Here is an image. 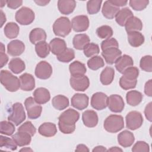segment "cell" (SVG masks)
<instances>
[{
	"label": "cell",
	"mask_w": 152,
	"mask_h": 152,
	"mask_svg": "<svg viewBox=\"0 0 152 152\" xmlns=\"http://www.w3.org/2000/svg\"><path fill=\"white\" fill-rule=\"evenodd\" d=\"M80 118L79 113L73 109H68L62 112L58 118L60 131L65 134L72 133L75 129V123Z\"/></svg>",
	"instance_id": "6da1fadb"
},
{
	"label": "cell",
	"mask_w": 152,
	"mask_h": 152,
	"mask_svg": "<svg viewBox=\"0 0 152 152\" xmlns=\"http://www.w3.org/2000/svg\"><path fill=\"white\" fill-rule=\"evenodd\" d=\"M0 81L4 87L9 91L14 92L20 88V79L8 70H1Z\"/></svg>",
	"instance_id": "7a4b0ae2"
},
{
	"label": "cell",
	"mask_w": 152,
	"mask_h": 152,
	"mask_svg": "<svg viewBox=\"0 0 152 152\" xmlns=\"http://www.w3.org/2000/svg\"><path fill=\"white\" fill-rule=\"evenodd\" d=\"M103 126L104 129L109 132H119L124 127V118L121 115H110L105 119Z\"/></svg>",
	"instance_id": "3957f363"
},
{
	"label": "cell",
	"mask_w": 152,
	"mask_h": 152,
	"mask_svg": "<svg viewBox=\"0 0 152 152\" xmlns=\"http://www.w3.org/2000/svg\"><path fill=\"white\" fill-rule=\"evenodd\" d=\"M72 29L69 19L66 17H61L55 20L53 24V31L56 36L64 37L68 35Z\"/></svg>",
	"instance_id": "277c9868"
},
{
	"label": "cell",
	"mask_w": 152,
	"mask_h": 152,
	"mask_svg": "<svg viewBox=\"0 0 152 152\" xmlns=\"http://www.w3.org/2000/svg\"><path fill=\"white\" fill-rule=\"evenodd\" d=\"M26 113L23 104L19 102L13 104L11 107L8 120L14 124L16 126H18L26 119Z\"/></svg>",
	"instance_id": "5b68a950"
},
{
	"label": "cell",
	"mask_w": 152,
	"mask_h": 152,
	"mask_svg": "<svg viewBox=\"0 0 152 152\" xmlns=\"http://www.w3.org/2000/svg\"><path fill=\"white\" fill-rule=\"evenodd\" d=\"M34 11L30 8L23 7L19 9L15 13V18L17 22L21 25H29L34 20Z\"/></svg>",
	"instance_id": "8992f818"
},
{
	"label": "cell",
	"mask_w": 152,
	"mask_h": 152,
	"mask_svg": "<svg viewBox=\"0 0 152 152\" xmlns=\"http://www.w3.org/2000/svg\"><path fill=\"white\" fill-rule=\"evenodd\" d=\"M24 106L27 112L28 118L29 119H36L40 116L42 107L40 104L35 101L33 97H27L24 101Z\"/></svg>",
	"instance_id": "52a82bcc"
},
{
	"label": "cell",
	"mask_w": 152,
	"mask_h": 152,
	"mask_svg": "<svg viewBox=\"0 0 152 152\" xmlns=\"http://www.w3.org/2000/svg\"><path fill=\"white\" fill-rule=\"evenodd\" d=\"M126 128L131 130H135L141 126L143 123V118L141 113L138 111L129 112L125 117Z\"/></svg>",
	"instance_id": "ba28073f"
},
{
	"label": "cell",
	"mask_w": 152,
	"mask_h": 152,
	"mask_svg": "<svg viewBox=\"0 0 152 152\" xmlns=\"http://www.w3.org/2000/svg\"><path fill=\"white\" fill-rule=\"evenodd\" d=\"M71 87L75 91H84L87 90L90 85L88 78L84 75L82 76L71 77L69 79Z\"/></svg>",
	"instance_id": "9c48e42d"
},
{
	"label": "cell",
	"mask_w": 152,
	"mask_h": 152,
	"mask_svg": "<svg viewBox=\"0 0 152 152\" xmlns=\"http://www.w3.org/2000/svg\"><path fill=\"white\" fill-rule=\"evenodd\" d=\"M52 71V67L50 64L46 61H42L37 64L34 73L38 78L46 80L50 78Z\"/></svg>",
	"instance_id": "30bf717a"
},
{
	"label": "cell",
	"mask_w": 152,
	"mask_h": 152,
	"mask_svg": "<svg viewBox=\"0 0 152 152\" xmlns=\"http://www.w3.org/2000/svg\"><path fill=\"white\" fill-rule=\"evenodd\" d=\"M107 96L102 92H97L91 98V106L98 110L104 109L107 106Z\"/></svg>",
	"instance_id": "8fae6325"
},
{
	"label": "cell",
	"mask_w": 152,
	"mask_h": 152,
	"mask_svg": "<svg viewBox=\"0 0 152 152\" xmlns=\"http://www.w3.org/2000/svg\"><path fill=\"white\" fill-rule=\"evenodd\" d=\"M72 28L76 32L86 31L89 27V20L87 15H80L74 17L71 21Z\"/></svg>",
	"instance_id": "7c38bea8"
},
{
	"label": "cell",
	"mask_w": 152,
	"mask_h": 152,
	"mask_svg": "<svg viewBox=\"0 0 152 152\" xmlns=\"http://www.w3.org/2000/svg\"><path fill=\"white\" fill-rule=\"evenodd\" d=\"M107 106L110 111L115 113L121 112L125 107L122 97L118 94H112L108 97Z\"/></svg>",
	"instance_id": "4fadbf2b"
},
{
	"label": "cell",
	"mask_w": 152,
	"mask_h": 152,
	"mask_svg": "<svg viewBox=\"0 0 152 152\" xmlns=\"http://www.w3.org/2000/svg\"><path fill=\"white\" fill-rule=\"evenodd\" d=\"M88 97L83 93H76L71 98L72 106L80 110L87 107L88 105Z\"/></svg>",
	"instance_id": "5bb4252c"
},
{
	"label": "cell",
	"mask_w": 152,
	"mask_h": 152,
	"mask_svg": "<svg viewBox=\"0 0 152 152\" xmlns=\"http://www.w3.org/2000/svg\"><path fill=\"white\" fill-rule=\"evenodd\" d=\"M25 50L24 43L19 40L11 41L7 45V52L12 56H18L21 55Z\"/></svg>",
	"instance_id": "9a60e30c"
},
{
	"label": "cell",
	"mask_w": 152,
	"mask_h": 152,
	"mask_svg": "<svg viewBox=\"0 0 152 152\" xmlns=\"http://www.w3.org/2000/svg\"><path fill=\"white\" fill-rule=\"evenodd\" d=\"M122 52L118 48H112L102 51V55L107 64L112 65L121 56Z\"/></svg>",
	"instance_id": "2e32d148"
},
{
	"label": "cell",
	"mask_w": 152,
	"mask_h": 152,
	"mask_svg": "<svg viewBox=\"0 0 152 152\" xmlns=\"http://www.w3.org/2000/svg\"><path fill=\"white\" fill-rule=\"evenodd\" d=\"M20 88L26 91H31L35 87V80L34 77L28 73H24L20 76Z\"/></svg>",
	"instance_id": "e0dca14e"
},
{
	"label": "cell",
	"mask_w": 152,
	"mask_h": 152,
	"mask_svg": "<svg viewBox=\"0 0 152 152\" xmlns=\"http://www.w3.org/2000/svg\"><path fill=\"white\" fill-rule=\"evenodd\" d=\"M82 120L86 126L93 128L98 124V116L95 111L93 110H87L83 113Z\"/></svg>",
	"instance_id": "ac0fdd59"
},
{
	"label": "cell",
	"mask_w": 152,
	"mask_h": 152,
	"mask_svg": "<svg viewBox=\"0 0 152 152\" xmlns=\"http://www.w3.org/2000/svg\"><path fill=\"white\" fill-rule=\"evenodd\" d=\"M135 141L133 133L128 130H124L118 135V141L119 145L123 147H129L131 146Z\"/></svg>",
	"instance_id": "d6986e66"
},
{
	"label": "cell",
	"mask_w": 152,
	"mask_h": 152,
	"mask_svg": "<svg viewBox=\"0 0 152 152\" xmlns=\"http://www.w3.org/2000/svg\"><path fill=\"white\" fill-rule=\"evenodd\" d=\"M115 68L117 71L122 74L124 71L130 66H132L134 65V61L132 58L128 55H124L121 56L116 62H115Z\"/></svg>",
	"instance_id": "ffe728a7"
},
{
	"label": "cell",
	"mask_w": 152,
	"mask_h": 152,
	"mask_svg": "<svg viewBox=\"0 0 152 152\" xmlns=\"http://www.w3.org/2000/svg\"><path fill=\"white\" fill-rule=\"evenodd\" d=\"M35 101L40 104H43L49 101L50 94L49 90L44 87H39L33 92Z\"/></svg>",
	"instance_id": "44dd1931"
},
{
	"label": "cell",
	"mask_w": 152,
	"mask_h": 152,
	"mask_svg": "<svg viewBox=\"0 0 152 152\" xmlns=\"http://www.w3.org/2000/svg\"><path fill=\"white\" fill-rule=\"evenodd\" d=\"M49 46L52 53L56 56L61 54L67 48L65 41L64 39L57 37L50 40Z\"/></svg>",
	"instance_id": "7402d4cb"
},
{
	"label": "cell",
	"mask_w": 152,
	"mask_h": 152,
	"mask_svg": "<svg viewBox=\"0 0 152 152\" xmlns=\"http://www.w3.org/2000/svg\"><path fill=\"white\" fill-rule=\"evenodd\" d=\"M76 7V1L74 0H59L58 8L61 13L64 15L71 14Z\"/></svg>",
	"instance_id": "603a6c76"
},
{
	"label": "cell",
	"mask_w": 152,
	"mask_h": 152,
	"mask_svg": "<svg viewBox=\"0 0 152 152\" xmlns=\"http://www.w3.org/2000/svg\"><path fill=\"white\" fill-rule=\"evenodd\" d=\"M119 10V7L113 5L109 1H106L103 4L102 12L105 18L111 20L115 17Z\"/></svg>",
	"instance_id": "cb8c5ba5"
},
{
	"label": "cell",
	"mask_w": 152,
	"mask_h": 152,
	"mask_svg": "<svg viewBox=\"0 0 152 152\" xmlns=\"http://www.w3.org/2000/svg\"><path fill=\"white\" fill-rule=\"evenodd\" d=\"M39 133L46 137H51L57 133L56 126L52 122H45L40 125L38 128Z\"/></svg>",
	"instance_id": "d4e9b609"
},
{
	"label": "cell",
	"mask_w": 152,
	"mask_h": 152,
	"mask_svg": "<svg viewBox=\"0 0 152 152\" xmlns=\"http://www.w3.org/2000/svg\"><path fill=\"white\" fill-rule=\"evenodd\" d=\"M124 26L127 33L131 31H139L142 28V23L139 18L133 16L126 21Z\"/></svg>",
	"instance_id": "484cf974"
},
{
	"label": "cell",
	"mask_w": 152,
	"mask_h": 152,
	"mask_svg": "<svg viewBox=\"0 0 152 152\" xmlns=\"http://www.w3.org/2000/svg\"><path fill=\"white\" fill-rule=\"evenodd\" d=\"M128 41L129 45L134 48L142 45L144 42V36L139 31H131L127 34Z\"/></svg>",
	"instance_id": "4316f807"
},
{
	"label": "cell",
	"mask_w": 152,
	"mask_h": 152,
	"mask_svg": "<svg viewBox=\"0 0 152 152\" xmlns=\"http://www.w3.org/2000/svg\"><path fill=\"white\" fill-rule=\"evenodd\" d=\"M69 70L72 77L84 75L87 71L85 65L78 61H74L70 64L69 66Z\"/></svg>",
	"instance_id": "83f0119b"
},
{
	"label": "cell",
	"mask_w": 152,
	"mask_h": 152,
	"mask_svg": "<svg viewBox=\"0 0 152 152\" xmlns=\"http://www.w3.org/2000/svg\"><path fill=\"white\" fill-rule=\"evenodd\" d=\"M12 138L17 145L23 147L30 144L31 140V136L27 132L18 131L14 135H12Z\"/></svg>",
	"instance_id": "f1b7e54d"
},
{
	"label": "cell",
	"mask_w": 152,
	"mask_h": 152,
	"mask_svg": "<svg viewBox=\"0 0 152 152\" xmlns=\"http://www.w3.org/2000/svg\"><path fill=\"white\" fill-rule=\"evenodd\" d=\"M47 37L45 31L41 28H33L30 33L29 40L32 44H37L39 42L45 41Z\"/></svg>",
	"instance_id": "f546056e"
},
{
	"label": "cell",
	"mask_w": 152,
	"mask_h": 152,
	"mask_svg": "<svg viewBox=\"0 0 152 152\" xmlns=\"http://www.w3.org/2000/svg\"><path fill=\"white\" fill-rule=\"evenodd\" d=\"M90 38L86 34H78L72 39L74 48L77 50H83L86 45L90 43Z\"/></svg>",
	"instance_id": "4dcf8cb0"
},
{
	"label": "cell",
	"mask_w": 152,
	"mask_h": 152,
	"mask_svg": "<svg viewBox=\"0 0 152 152\" xmlns=\"http://www.w3.org/2000/svg\"><path fill=\"white\" fill-rule=\"evenodd\" d=\"M115 70L113 68L106 66L100 75V80L103 85L107 86L111 84L114 79Z\"/></svg>",
	"instance_id": "1f68e13d"
},
{
	"label": "cell",
	"mask_w": 152,
	"mask_h": 152,
	"mask_svg": "<svg viewBox=\"0 0 152 152\" xmlns=\"http://www.w3.org/2000/svg\"><path fill=\"white\" fill-rule=\"evenodd\" d=\"M143 96L142 93L137 90H131L126 95L127 103L132 106L138 105L141 102Z\"/></svg>",
	"instance_id": "d6a6232c"
},
{
	"label": "cell",
	"mask_w": 152,
	"mask_h": 152,
	"mask_svg": "<svg viewBox=\"0 0 152 152\" xmlns=\"http://www.w3.org/2000/svg\"><path fill=\"white\" fill-rule=\"evenodd\" d=\"M133 13L128 8H124L120 10L115 16L116 22L121 26H124L126 21L133 17Z\"/></svg>",
	"instance_id": "836d02e7"
},
{
	"label": "cell",
	"mask_w": 152,
	"mask_h": 152,
	"mask_svg": "<svg viewBox=\"0 0 152 152\" xmlns=\"http://www.w3.org/2000/svg\"><path fill=\"white\" fill-rule=\"evenodd\" d=\"M8 68L13 73L18 74L25 69L26 65L21 59L19 58H14L10 61Z\"/></svg>",
	"instance_id": "e575fe53"
},
{
	"label": "cell",
	"mask_w": 152,
	"mask_h": 152,
	"mask_svg": "<svg viewBox=\"0 0 152 152\" xmlns=\"http://www.w3.org/2000/svg\"><path fill=\"white\" fill-rule=\"evenodd\" d=\"M52 104L56 109L62 110L66 109L69 106V100L66 96L59 94L52 99Z\"/></svg>",
	"instance_id": "d590c367"
},
{
	"label": "cell",
	"mask_w": 152,
	"mask_h": 152,
	"mask_svg": "<svg viewBox=\"0 0 152 152\" xmlns=\"http://www.w3.org/2000/svg\"><path fill=\"white\" fill-rule=\"evenodd\" d=\"M20 28L17 24L14 22L8 23L4 27V32L5 36L10 39H14L17 37L19 34Z\"/></svg>",
	"instance_id": "8d00e7d4"
},
{
	"label": "cell",
	"mask_w": 152,
	"mask_h": 152,
	"mask_svg": "<svg viewBox=\"0 0 152 152\" xmlns=\"http://www.w3.org/2000/svg\"><path fill=\"white\" fill-rule=\"evenodd\" d=\"M35 50L39 57L45 58L49 54L50 49L49 45L46 41H43L35 45Z\"/></svg>",
	"instance_id": "74e56055"
},
{
	"label": "cell",
	"mask_w": 152,
	"mask_h": 152,
	"mask_svg": "<svg viewBox=\"0 0 152 152\" xmlns=\"http://www.w3.org/2000/svg\"><path fill=\"white\" fill-rule=\"evenodd\" d=\"M104 62L103 58L100 56H94L89 59L87 61V66L91 70H97L104 66Z\"/></svg>",
	"instance_id": "f35d334b"
},
{
	"label": "cell",
	"mask_w": 152,
	"mask_h": 152,
	"mask_svg": "<svg viewBox=\"0 0 152 152\" xmlns=\"http://www.w3.org/2000/svg\"><path fill=\"white\" fill-rule=\"evenodd\" d=\"M96 34L97 36L100 39H107L112 36L113 30L109 26L104 25L97 28Z\"/></svg>",
	"instance_id": "ab89813d"
},
{
	"label": "cell",
	"mask_w": 152,
	"mask_h": 152,
	"mask_svg": "<svg viewBox=\"0 0 152 152\" xmlns=\"http://www.w3.org/2000/svg\"><path fill=\"white\" fill-rule=\"evenodd\" d=\"M75 58V52L72 49L66 48L63 52L56 56L57 59L62 62L67 63Z\"/></svg>",
	"instance_id": "60d3db41"
},
{
	"label": "cell",
	"mask_w": 152,
	"mask_h": 152,
	"mask_svg": "<svg viewBox=\"0 0 152 152\" xmlns=\"http://www.w3.org/2000/svg\"><path fill=\"white\" fill-rule=\"evenodd\" d=\"M0 147L1 148L4 147L8 150L14 151L17 150V144L12 138H10L1 135L0 136Z\"/></svg>",
	"instance_id": "b9f144b4"
},
{
	"label": "cell",
	"mask_w": 152,
	"mask_h": 152,
	"mask_svg": "<svg viewBox=\"0 0 152 152\" xmlns=\"http://www.w3.org/2000/svg\"><path fill=\"white\" fill-rule=\"evenodd\" d=\"M15 126L10 121H3L0 123V132L1 134L12 135L15 131Z\"/></svg>",
	"instance_id": "7bdbcfd3"
},
{
	"label": "cell",
	"mask_w": 152,
	"mask_h": 152,
	"mask_svg": "<svg viewBox=\"0 0 152 152\" xmlns=\"http://www.w3.org/2000/svg\"><path fill=\"white\" fill-rule=\"evenodd\" d=\"M83 50L84 55L88 58L96 56L100 52L99 45L94 43H89L86 46Z\"/></svg>",
	"instance_id": "ee69618b"
},
{
	"label": "cell",
	"mask_w": 152,
	"mask_h": 152,
	"mask_svg": "<svg viewBox=\"0 0 152 152\" xmlns=\"http://www.w3.org/2000/svg\"><path fill=\"white\" fill-rule=\"evenodd\" d=\"M102 1L91 0L87 2V10L89 14H95L99 12Z\"/></svg>",
	"instance_id": "f6af8a7d"
},
{
	"label": "cell",
	"mask_w": 152,
	"mask_h": 152,
	"mask_svg": "<svg viewBox=\"0 0 152 152\" xmlns=\"http://www.w3.org/2000/svg\"><path fill=\"white\" fill-rule=\"evenodd\" d=\"M141 69L144 71L151 72L152 71V57L151 55H145L141 58L140 62Z\"/></svg>",
	"instance_id": "bcb514c9"
},
{
	"label": "cell",
	"mask_w": 152,
	"mask_h": 152,
	"mask_svg": "<svg viewBox=\"0 0 152 152\" xmlns=\"http://www.w3.org/2000/svg\"><path fill=\"white\" fill-rule=\"evenodd\" d=\"M122 77L129 80H135L138 77L139 70L137 67L130 66L126 69L122 73Z\"/></svg>",
	"instance_id": "7dc6e473"
},
{
	"label": "cell",
	"mask_w": 152,
	"mask_h": 152,
	"mask_svg": "<svg viewBox=\"0 0 152 152\" xmlns=\"http://www.w3.org/2000/svg\"><path fill=\"white\" fill-rule=\"evenodd\" d=\"M149 1L148 0H131L129 2L130 7L135 11H142L148 5Z\"/></svg>",
	"instance_id": "c3c4849f"
},
{
	"label": "cell",
	"mask_w": 152,
	"mask_h": 152,
	"mask_svg": "<svg viewBox=\"0 0 152 152\" xmlns=\"http://www.w3.org/2000/svg\"><path fill=\"white\" fill-rule=\"evenodd\" d=\"M137 83V80H129L125 78L122 76L120 78V80H119V85L121 87L125 90L134 88L136 87Z\"/></svg>",
	"instance_id": "681fc988"
},
{
	"label": "cell",
	"mask_w": 152,
	"mask_h": 152,
	"mask_svg": "<svg viewBox=\"0 0 152 152\" xmlns=\"http://www.w3.org/2000/svg\"><path fill=\"white\" fill-rule=\"evenodd\" d=\"M18 131L27 132L32 137L35 134L36 129L30 121H27L23 124L20 126H19L18 128Z\"/></svg>",
	"instance_id": "f907efd6"
},
{
	"label": "cell",
	"mask_w": 152,
	"mask_h": 152,
	"mask_svg": "<svg viewBox=\"0 0 152 152\" xmlns=\"http://www.w3.org/2000/svg\"><path fill=\"white\" fill-rule=\"evenodd\" d=\"M118 42L115 38H109L107 39H105L104 40L102 41L101 43V49L102 51L112 48H118Z\"/></svg>",
	"instance_id": "816d5d0a"
},
{
	"label": "cell",
	"mask_w": 152,
	"mask_h": 152,
	"mask_svg": "<svg viewBox=\"0 0 152 152\" xmlns=\"http://www.w3.org/2000/svg\"><path fill=\"white\" fill-rule=\"evenodd\" d=\"M132 151L134 152H147L150 151V147L146 142L143 141H138L132 147Z\"/></svg>",
	"instance_id": "f5cc1de1"
},
{
	"label": "cell",
	"mask_w": 152,
	"mask_h": 152,
	"mask_svg": "<svg viewBox=\"0 0 152 152\" xmlns=\"http://www.w3.org/2000/svg\"><path fill=\"white\" fill-rule=\"evenodd\" d=\"M5 46L2 43H1L0 57H1V68L4 67L8 61V57L5 53Z\"/></svg>",
	"instance_id": "db71d44e"
},
{
	"label": "cell",
	"mask_w": 152,
	"mask_h": 152,
	"mask_svg": "<svg viewBox=\"0 0 152 152\" xmlns=\"http://www.w3.org/2000/svg\"><path fill=\"white\" fill-rule=\"evenodd\" d=\"M7 5L8 8L11 9H17L20 7L23 4V1L21 0H8L6 1Z\"/></svg>",
	"instance_id": "11a10c76"
},
{
	"label": "cell",
	"mask_w": 152,
	"mask_h": 152,
	"mask_svg": "<svg viewBox=\"0 0 152 152\" xmlns=\"http://www.w3.org/2000/svg\"><path fill=\"white\" fill-rule=\"evenodd\" d=\"M144 93L149 97L152 96V80H149L145 83L144 86Z\"/></svg>",
	"instance_id": "9f6ffc18"
},
{
	"label": "cell",
	"mask_w": 152,
	"mask_h": 152,
	"mask_svg": "<svg viewBox=\"0 0 152 152\" xmlns=\"http://www.w3.org/2000/svg\"><path fill=\"white\" fill-rule=\"evenodd\" d=\"M151 104L152 103L150 102L148 103L144 109V114L145 116L147 118V120H148L150 122H151L152 121V116H151Z\"/></svg>",
	"instance_id": "6f0895ef"
},
{
	"label": "cell",
	"mask_w": 152,
	"mask_h": 152,
	"mask_svg": "<svg viewBox=\"0 0 152 152\" xmlns=\"http://www.w3.org/2000/svg\"><path fill=\"white\" fill-rule=\"evenodd\" d=\"M109 1L113 5L118 7L125 6L128 3L127 1H122V0H109Z\"/></svg>",
	"instance_id": "680465c9"
},
{
	"label": "cell",
	"mask_w": 152,
	"mask_h": 152,
	"mask_svg": "<svg viewBox=\"0 0 152 152\" xmlns=\"http://www.w3.org/2000/svg\"><path fill=\"white\" fill-rule=\"evenodd\" d=\"M75 151H86H86H89V149L86 145L80 144L77 146Z\"/></svg>",
	"instance_id": "91938a15"
},
{
	"label": "cell",
	"mask_w": 152,
	"mask_h": 152,
	"mask_svg": "<svg viewBox=\"0 0 152 152\" xmlns=\"http://www.w3.org/2000/svg\"><path fill=\"white\" fill-rule=\"evenodd\" d=\"M107 150L104 147H103L102 145H98V146L95 147L93 149L92 151L93 152H94V151H97V152H99V151H107Z\"/></svg>",
	"instance_id": "94428289"
},
{
	"label": "cell",
	"mask_w": 152,
	"mask_h": 152,
	"mask_svg": "<svg viewBox=\"0 0 152 152\" xmlns=\"http://www.w3.org/2000/svg\"><path fill=\"white\" fill-rule=\"evenodd\" d=\"M0 12H1V27H2V26L4 25V23H5L7 19H6L5 15L2 10H1Z\"/></svg>",
	"instance_id": "6125c7cd"
},
{
	"label": "cell",
	"mask_w": 152,
	"mask_h": 152,
	"mask_svg": "<svg viewBox=\"0 0 152 152\" xmlns=\"http://www.w3.org/2000/svg\"><path fill=\"white\" fill-rule=\"evenodd\" d=\"M49 1H42V0H38V1H34V2L36 3L37 5L39 6H45L48 4L49 3Z\"/></svg>",
	"instance_id": "be15d7a7"
},
{
	"label": "cell",
	"mask_w": 152,
	"mask_h": 152,
	"mask_svg": "<svg viewBox=\"0 0 152 152\" xmlns=\"http://www.w3.org/2000/svg\"><path fill=\"white\" fill-rule=\"evenodd\" d=\"M108 151H122V150L118 147H112L108 149Z\"/></svg>",
	"instance_id": "e7e4bbea"
},
{
	"label": "cell",
	"mask_w": 152,
	"mask_h": 152,
	"mask_svg": "<svg viewBox=\"0 0 152 152\" xmlns=\"http://www.w3.org/2000/svg\"><path fill=\"white\" fill-rule=\"evenodd\" d=\"M0 2H1V8H2V7L5 5V4H7L6 1H3V0H1V1H0Z\"/></svg>",
	"instance_id": "03108f58"
},
{
	"label": "cell",
	"mask_w": 152,
	"mask_h": 152,
	"mask_svg": "<svg viewBox=\"0 0 152 152\" xmlns=\"http://www.w3.org/2000/svg\"><path fill=\"white\" fill-rule=\"evenodd\" d=\"M20 151H33V150L31 148H24L21 149Z\"/></svg>",
	"instance_id": "003e7915"
}]
</instances>
